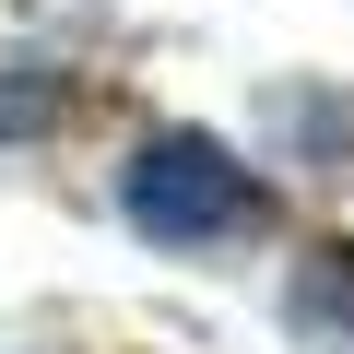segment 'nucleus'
<instances>
[{
    "label": "nucleus",
    "mask_w": 354,
    "mask_h": 354,
    "mask_svg": "<svg viewBox=\"0 0 354 354\" xmlns=\"http://www.w3.org/2000/svg\"><path fill=\"white\" fill-rule=\"evenodd\" d=\"M118 225H130L142 248H165V260H236V248H260V236L283 225V201H272V177H260L225 130L153 118V130L118 153Z\"/></svg>",
    "instance_id": "nucleus-1"
},
{
    "label": "nucleus",
    "mask_w": 354,
    "mask_h": 354,
    "mask_svg": "<svg viewBox=\"0 0 354 354\" xmlns=\"http://www.w3.org/2000/svg\"><path fill=\"white\" fill-rule=\"evenodd\" d=\"M260 130H272V165L319 177V189H354V95L342 83H272Z\"/></svg>",
    "instance_id": "nucleus-2"
},
{
    "label": "nucleus",
    "mask_w": 354,
    "mask_h": 354,
    "mask_svg": "<svg viewBox=\"0 0 354 354\" xmlns=\"http://www.w3.org/2000/svg\"><path fill=\"white\" fill-rule=\"evenodd\" d=\"M283 342L295 354H354V236L295 248V272H283Z\"/></svg>",
    "instance_id": "nucleus-3"
},
{
    "label": "nucleus",
    "mask_w": 354,
    "mask_h": 354,
    "mask_svg": "<svg viewBox=\"0 0 354 354\" xmlns=\"http://www.w3.org/2000/svg\"><path fill=\"white\" fill-rule=\"evenodd\" d=\"M83 106V71L59 48H0V153H24V142H59Z\"/></svg>",
    "instance_id": "nucleus-4"
}]
</instances>
